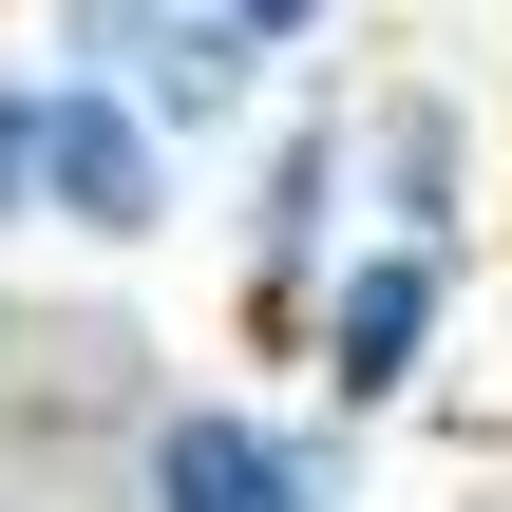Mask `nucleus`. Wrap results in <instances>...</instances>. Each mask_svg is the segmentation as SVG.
I'll use <instances>...</instances> for the list:
<instances>
[{
    "label": "nucleus",
    "instance_id": "6e6552de",
    "mask_svg": "<svg viewBox=\"0 0 512 512\" xmlns=\"http://www.w3.org/2000/svg\"><path fill=\"white\" fill-rule=\"evenodd\" d=\"M0 247H38V57H0Z\"/></svg>",
    "mask_w": 512,
    "mask_h": 512
},
{
    "label": "nucleus",
    "instance_id": "9d476101",
    "mask_svg": "<svg viewBox=\"0 0 512 512\" xmlns=\"http://www.w3.org/2000/svg\"><path fill=\"white\" fill-rule=\"evenodd\" d=\"M475 512H512V418H494V494H475Z\"/></svg>",
    "mask_w": 512,
    "mask_h": 512
},
{
    "label": "nucleus",
    "instance_id": "39448f33",
    "mask_svg": "<svg viewBox=\"0 0 512 512\" xmlns=\"http://www.w3.org/2000/svg\"><path fill=\"white\" fill-rule=\"evenodd\" d=\"M190 133L171 114H133L114 76H76V57H38V247H76V266H152L171 228H190Z\"/></svg>",
    "mask_w": 512,
    "mask_h": 512
},
{
    "label": "nucleus",
    "instance_id": "f257e3e1",
    "mask_svg": "<svg viewBox=\"0 0 512 512\" xmlns=\"http://www.w3.org/2000/svg\"><path fill=\"white\" fill-rule=\"evenodd\" d=\"M342 247H361V95L285 76L266 133L228 152V323H247V361L304 342V304L342 285Z\"/></svg>",
    "mask_w": 512,
    "mask_h": 512
},
{
    "label": "nucleus",
    "instance_id": "20e7f679",
    "mask_svg": "<svg viewBox=\"0 0 512 512\" xmlns=\"http://www.w3.org/2000/svg\"><path fill=\"white\" fill-rule=\"evenodd\" d=\"M456 323H475V247H399V228H361L342 285L304 304L285 380H304L342 437H380V418H418V399L456 380Z\"/></svg>",
    "mask_w": 512,
    "mask_h": 512
},
{
    "label": "nucleus",
    "instance_id": "9b49d317",
    "mask_svg": "<svg viewBox=\"0 0 512 512\" xmlns=\"http://www.w3.org/2000/svg\"><path fill=\"white\" fill-rule=\"evenodd\" d=\"M0 512H38V494H0Z\"/></svg>",
    "mask_w": 512,
    "mask_h": 512
},
{
    "label": "nucleus",
    "instance_id": "423d86ee",
    "mask_svg": "<svg viewBox=\"0 0 512 512\" xmlns=\"http://www.w3.org/2000/svg\"><path fill=\"white\" fill-rule=\"evenodd\" d=\"M38 57H76V76H114L133 114H171L209 171L266 133V95H285V57H247L209 0H38Z\"/></svg>",
    "mask_w": 512,
    "mask_h": 512
},
{
    "label": "nucleus",
    "instance_id": "1a4fd4ad",
    "mask_svg": "<svg viewBox=\"0 0 512 512\" xmlns=\"http://www.w3.org/2000/svg\"><path fill=\"white\" fill-rule=\"evenodd\" d=\"M209 19H228V38H247V57H285V76H304V57H323V38H342V19H361V0H209Z\"/></svg>",
    "mask_w": 512,
    "mask_h": 512
},
{
    "label": "nucleus",
    "instance_id": "f03ea898",
    "mask_svg": "<svg viewBox=\"0 0 512 512\" xmlns=\"http://www.w3.org/2000/svg\"><path fill=\"white\" fill-rule=\"evenodd\" d=\"M95 512H361V437L304 380H171L95 475Z\"/></svg>",
    "mask_w": 512,
    "mask_h": 512
},
{
    "label": "nucleus",
    "instance_id": "0eeeda50",
    "mask_svg": "<svg viewBox=\"0 0 512 512\" xmlns=\"http://www.w3.org/2000/svg\"><path fill=\"white\" fill-rule=\"evenodd\" d=\"M361 228H399V247L494 228V133H475L456 76H361Z\"/></svg>",
    "mask_w": 512,
    "mask_h": 512
},
{
    "label": "nucleus",
    "instance_id": "7ed1b4c3",
    "mask_svg": "<svg viewBox=\"0 0 512 512\" xmlns=\"http://www.w3.org/2000/svg\"><path fill=\"white\" fill-rule=\"evenodd\" d=\"M152 399H171V361H152V323H133L114 285H76V304H0V494L95 512V475L133 456Z\"/></svg>",
    "mask_w": 512,
    "mask_h": 512
}]
</instances>
